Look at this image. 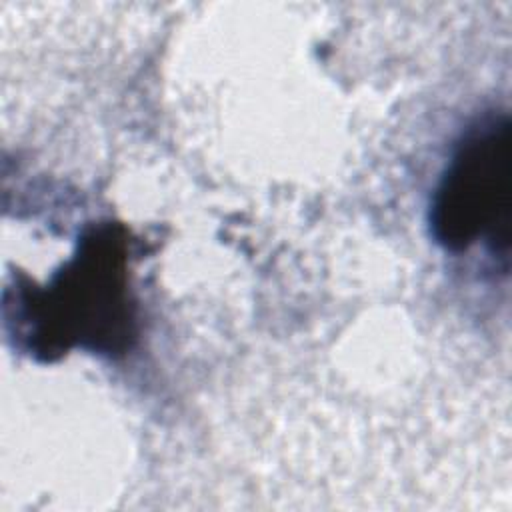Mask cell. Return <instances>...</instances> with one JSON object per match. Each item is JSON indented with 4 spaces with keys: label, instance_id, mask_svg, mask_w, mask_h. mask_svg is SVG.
I'll list each match as a JSON object with an SVG mask.
<instances>
[{
    "label": "cell",
    "instance_id": "obj_1",
    "mask_svg": "<svg viewBox=\"0 0 512 512\" xmlns=\"http://www.w3.org/2000/svg\"><path fill=\"white\" fill-rule=\"evenodd\" d=\"M12 322L28 350L42 360L72 348L124 354L136 338L126 230L102 224L84 234L74 258L46 286L20 288Z\"/></svg>",
    "mask_w": 512,
    "mask_h": 512
},
{
    "label": "cell",
    "instance_id": "obj_2",
    "mask_svg": "<svg viewBox=\"0 0 512 512\" xmlns=\"http://www.w3.org/2000/svg\"><path fill=\"white\" fill-rule=\"evenodd\" d=\"M512 210V124L506 112L472 124L456 144L430 204L438 244L462 252L486 242L508 262Z\"/></svg>",
    "mask_w": 512,
    "mask_h": 512
}]
</instances>
